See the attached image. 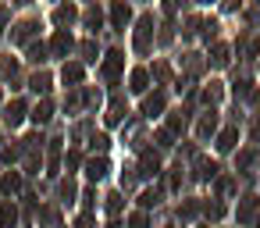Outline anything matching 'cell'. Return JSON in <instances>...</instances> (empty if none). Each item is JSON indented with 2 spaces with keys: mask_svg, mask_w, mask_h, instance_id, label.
I'll use <instances>...</instances> for the list:
<instances>
[{
  "mask_svg": "<svg viewBox=\"0 0 260 228\" xmlns=\"http://www.w3.org/2000/svg\"><path fill=\"white\" fill-rule=\"evenodd\" d=\"M86 175H89L93 182H100V178L107 175V160H104V157H93V160L86 164Z\"/></svg>",
  "mask_w": 260,
  "mask_h": 228,
  "instance_id": "5b68a950",
  "label": "cell"
},
{
  "mask_svg": "<svg viewBox=\"0 0 260 228\" xmlns=\"http://www.w3.org/2000/svg\"><path fill=\"white\" fill-rule=\"evenodd\" d=\"M139 203H143V207H153V203H157V192H143Z\"/></svg>",
  "mask_w": 260,
  "mask_h": 228,
  "instance_id": "cb8c5ba5",
  "label": "cell"
},
{
  "mask_svg": "<svg viewBox=\"0 0 260 228\" xmlns=\"http://www.w3.org/2000/svg\"><path fill=\"white\" fill-rule=\"evenodd\" d=\"M22 118H25V104H22V100L8 104V111H4V121H8V125H18Z\"/></svg>",
  "mask_w": 260,
  "mask_h": 228,
  "instance_id": "277c9868",
  "label": "cell"
},
{
  "mask_svg": "<svg viewBox=\"0 0 260 228\" xmlns=\"http://www.w3.org/2000/svg\"><path fill=\"white\" fill-rule=\"evenodd\" d=\"M121 64H125V54H121V50H111V54H107V61H104V75H107V79H114V75L121 72Z\"/></svg>",
  "mask_w": 260,
  "mask_h": 228,
  "instance_id": "7a4b0ae2",
  "label": "cell"
},
{
  "mask_svg": "<svg viewBox=\"0 0 260 228\" xmlns=\"http://www.w3.org/2000/svg\"><path fill=\"white\" fill-rule=\"evenodd\" d=\"M235 139H239V132H235V128H224V132L217 136V150H232Z\"/></svg>",
  "mask_w": 260,
  "mask_h": 228,
  "instance_id": "8fae6325",
  "label": "cell"
},
{
  "mask_svg": "<svg viewBox=\"0 0 260 228\" xmlns=\"http://www.w3.org/2000/svg\"><path fill=\"white\" fill-rule=\"evenodd\" d=\"M15 4H25V0H15Z\"/></svg>",
  "mask_w": 260,
  "mask_h": 228,
  "instance_id": "83f0119b",
  "label": "cell"
},
{
  "mask_svg": "<svg viewBox=\"0 0 260 228\" xmlns=\"http://www.w3.org/2000/svg\"><path fill=\"white\" fill-rule=\"evenodd\" d=\"M139 175H143V178H153V175H160V160L146 153V157H143V171H139Z\"/></svg>",
  "mask_w": 260,
  "mask_h": 228,
  "instance_id": "ba28073f",
  "label": "cell"
},
{
  "mask_svg": "<svg viewBox=\"0 0 260 228\" xmlns=\"http://www.w3.org/2000/svg\"><path fill=\"white\" fill-rule=\"evenodd\" d=\"M171 128H175V132H178V128H185V118H182V114H175V118H171Z\"/></svg>",
  "mask_w": 260,
  "mask_h": 228,
  "instance_id": "484cf974",
  "label": "cell"
},
{
  "mask_svg": "<svg viewBox=\"0 0 260 228\" xmlns=\"http://www.w3.org/2000/svg\"><path fill=\"white\" fill-rule=\"evenodd\" d=\"M50 114H54V107L43 100V104H36V111H32V121H36V125H47V121H50Z\"/></svg>",
  "mask_w": 260,
  "mask_h": 228,
  "instance_id": "52a82bcc",
  "label": "cell"
},
{
  "mask_svg": "<svg viewBox=\"0 0 260 228\" xmlns=\"http://www.w3.org/2000/svg\"><path fill=\"white\" fill-rule=\"evenodd\" d=\"M128 224H132V228H146V217H143V214H132V221H128Z\"/></svg>",
  "mask_w": 260,
  "mask_h": 228,
  "instance_id": "d4e9b609",
  "label": "cell"
},
{
  "mask_svg": "<svg viewBox=\"0 0 260 228\" xmlns=\"http://www.w3.org/2000/svg\"><path fill=\"white\" fill-rule=\"evenodd\" d=\"M157 143H160V146H171V132L160 128V132H157Z\"/></svg>",
  "mask_w": 260,
  "mask_h": 228,
  "instance_id": "7402d4cb",
  "label": "cell"
},
{
  "mask_svg": "<svg viewBox=\"0 0 260 228\" xmlns=\"http://www.w3.org/2000/svg\"><path fill=\"white\" fill-rule=\"evenodd\" d=\"M61 196L72 200V196H75V185H72V182H61Z\"/></svg>",
  "mask_w": 260,
  "mask_h": 228,
  "instance_id": "603a6c76",
  "label": "cell"
},
{
  "mask_svg": "<svg viewBox=\"0 0 260 228\" xmlns=\"http://www.w3.org/2000/svg\"><path fill=\"white\" fill-rule=\"evenodd\" d=\"M214 64H228V47H214Z\"/></svg>",
  "mask_w": 260,
  "mask_h": 228,
  "instance_id": "d6986e66",
  "label": "cell"
},
{
  "mask_svg": "<svg viewBox=\"0 0 260 228\" xmlns=\"http://www.w3.org/2000/svg\"><path fill=\"white\" fill-rule=\"evenodd\" d=\"M29 57H32V61H47V47H43V43H32V47H29Z\"/></svg>",
  "mask_w": 260,
  "mask_h": 228,
  "instance_id": "2e32d148",
  "label": "cell"
},
{
  "mask_svg": "<svg viewBox=\"0 0 260 228\" xmlns=\"http://www.w3.org/2000/svg\"><path fill=\"white\" fill-rule=\"evenodd\" d=\"M61 79H64V82H82V64H64Z\"/></svg>",
  "mask_w": 260,
  "mask_h": 228,
  "instance_id": "4fadbf2b",
  "label": "cell"
},
{
  "mask_svg": "<svg viewBox=\"0 0 260 228\" xmlns=\"http://www.w3.org/2000/svg\"><path fill=\"white\" fill-rule=\"evenodd\" d=\"M86 25L96 32V29H100V11H86Z\"/></svg>",
  "mask_w": 260,
  "mask_h": 228,
  "instance_id": "ac0fdd59",
  "label": "cell"
},
{
  "mask_svg": "<svg viewBox=\"0 0 260 228\" xmlns=\"http://www.w3.org/2000/svg\"><path fill=\"white\" fill-rule=\"evenodd\" d=\"M0 189H4V192H18V189H22V178H18L15 171H8L4 182H0Z\"/></svg>",
  "mask_w": 260,
  "mask_h": 228,
  "instance_id": "7c38bea8",
  "label": "cell"
},
{
  "mask_svg": "<svg viewBox=\"0 0 260 228\" xmlns=\"http://www.w3.org/2000/svg\"><path fill=\"white\" fill-rule=\"evenodd\" d=\"M150 29H153V18H143V22H139V32H136V47H139V50L150 47Z\"/></svg>",
  "mask_w": 260,
  "mask_h": 228,
  "instance_id": "3957f363",
  "label": "cell"
},
{
  "mask_svg": "<svg viewBox=\"0 0 260 228\" xmlns=\"http://www.w3.org/2000/svg\"><path fill=\"white\" fill-rule=\"evenodd\" d=\"M15 217H18V214H15V207L8 203L4 210H0V228H11V224H15Z\"/></svg>",
  "mask_w": 260,
  "mask_h": 228,
  "instance_id": "9a60e30c",
  "label": "cell"
},
{
  "mask_svg": "<svg viewBox=\"0 0 260 228\" xmlns=\"http://www.w3.org/2000/svg\"><path fill=\"white\" fill-rule=\"evenodd\" d=\"M157 111H164V96L160 93L146 96V104H143V114H157Z\"/></svg>",
  "mask_w": 260,
  "mask_h": 228,
  "instance_id": "30bf717a",
  "label": "cell"
},
{
  "mask_svg": "<svg viewBox=\"0 0 260 228\" xmlns=\"http://www.w3.org/2000/svg\"><path fill=\"white\" fill-rule=\"evenodd\" d=\"M32 89H36V93H47V89H50V75H36V79H32Z\"/></svg>",
  "mask_w": 260,
  "mask_h": 228,
  "instance_id": "e0dca14e",
  "label": "cell"
},
{
  "mask_svg": "<svg viewBox=\"0 0 260 228\" xmlns=\"http://www.w3.org/2000/svg\"><path fill=\"white\" fill-rule=\"evenodd\" d=\"M72 18H75V8H72V4H61V8L54 11V22H57V25H68Z\"/></svg>",
  "mask_w": 260,
  "mask_h": 228,
  "instance_id": "9c48e42d",
  "label": "cell"
},
{
  "mask_svg": "<svg viewBox=\"0 0 260 228\" xmlns=\"http://www.w3.org/2000/svg\"><path fill=\"white\" fill-rule=\"evenodd\" d=\"M111 228H118V224H111Z\"/></svg>",
  "mask_w": 260,
  "mask_h": 228,
  "instance_id": "f1b7e54d",
  "label": "cell"
},
{
  "mask_svg": "<svg viewBox=\"0 0 260 228\" xmlns=\"http://www.w3.org/2000/svg\"><path fill=\"white\" fill-rule=\"evenodd\" d=\"M4 18H8V15H4V8H0V25H4Z\"/></svg>",
  "mask_w": 260,
  "mask_h": 228,
  "instance_id": "4316f807",
  "label": "cell"
},
{
  "mask_svg": "<svg viewBox=\"0 0 260 228\" xmlns=\"http://www.w3.org/2000/svg\"><path fill=\"white\" fill-rule=\"evenodd\" d=\"M143 89H146V72L136 68V72H132V93H143Z\"/></svg>",
  "mask_w": 260,
  "mask_h": 228,
  "instance_id": "5bb4252c",
  "label": "cell"
},
{
  "mask_svg": "<svg viewBox=\"0 0 260 228\" xmlns=\"http://www.w3.org/2000/svg\"><path fill=\"white\" fill-rule=\"evenodd\" d=\"M107 210H111V214H118V210H121V196H118V192H114V196H107Z\"/></svg>",
  "mask_w": 260,
  "mask_h": 228,
  "instance_id": "44dd1931",
  "label": "cell"
},
{
  "mask_svg": "<svg viewBox=\"0 0 260 228\" xmlns=\"http://www.w3.org/2000/svg\"><path fill=\"white\" fill-rule=\"evenodd\" d=\"M128 18H132L128 4H125V0H114V8H111V22H114V29H125Z\"/></svg>",
  "mask_w": 260,
  "mask_h": 228,
  "instance_id": "6da1fadb",
  "label": "cell"
},
{
  "mask_svg": "<svg viewBox=\"0 0 260 228\" xmlns=\"http://www.w3.org/2000/svg\"><path fill=\"white\" fill-rule=\"evenodd\" d=\"M50 50H54L57 57H64V54L72 50V36H68V32H57V36H54V43H50Z\"/></svg>",
  "mask_w": 260,
  "mask_h": 228,
  "instance_id": "8992f818",
  "label": "cell"
},
{
  "mask_svg": "<svg viewBox=\"0 0 260 228\" xmlns=\"http://www.w3.org/2000/svg\"><path fill=\"white\" fill-rule=\"evenodd\" d=\"M107 146H111V139H107V136H93V150H100V153H104Z\"/></svg>",
  "mask_w": 260,
  "mask_h": 228,
  "instance_id": "ffe728a7",
  "label": "cell"
}]
</instances>
